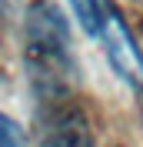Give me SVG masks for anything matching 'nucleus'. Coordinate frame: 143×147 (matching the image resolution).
Returning <instances> with one entry per match:
<instances>
[{"mask_svg":"<svg viewBox=\"0 0 143 147\" xmlns=\"http://www.w3.org/2000/svg\"><path fill=\"white\" fill-rule=\"evenodd\" d=\"M23 60L30 67L33 87L40 97H63V87L73 74L70 57V30L60 7L50 0L30 3L23 20Z\"/></svg>","mask_w":143,"mask_h":147,"instance_id":"f257e3e1","label":"nucleus"},{"mask_svg":"<svg viewBox=\"0 0 143 147\" xmlns=\"http://www.w3.org/2000/svg\"><path fill=\"white\" fill-rule=\"evenodd\" d=\"M40 147H93L87 114L67 97H47L40 114Z\"/></svg>","mask_w":143,"mask_h":147,"instance_id":"f03ea898","label":"nucleus"},{"mask_svg":"<svg viewBox=\"0 0 143 147\" xmlns=\"http://www.w3.org/2000/svg\"><path fill=\"white\" fill-rule=\"evenodd\" d=\"M0 147H27V134L13 117L0 114Z\"/></svg>","mask_w":143,"mask_h":147,"instance_id":"39448f33","label":"nucleus"},{"mask_svg":"<svg viewBox=\"0 0 143 147\" xmlns=\"http://www.w3.org/2000/svg\"><path fill=\"white\" fill-rule=\"evenodd\" d=\"M70 7L77 13V20L83 24V30L100 34V27H103V7H100V0H70Z\"/></svg>","mask_w":143,"mask_h":147,"instance_id":"20e7f679","label":"nucleus"},{"mask_svg":"<svg viewBox=\"0 0 143 147\" xmlns=\"http://www.w3.org/2000/svg\"><path fill=\"white\" fill-rule=\"evenodd\" d=\"M100 37H103V50H107V60L113 64V70L120 74L130 87H136V90H140V87H143V54L136 50L130 30L123 27V20L116 17L113 10H107V13H103Z\"/></svg>","mask_w":143,"mask_h":147,"instance_id":"7ed1b4c3","label":"nucleus"}]
</instances>
